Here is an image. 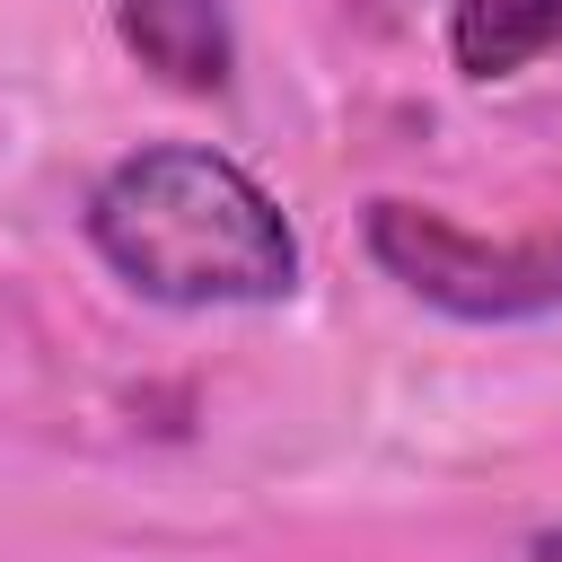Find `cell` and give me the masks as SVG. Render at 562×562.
Wrapping results in <instances>:
<instances>
[{
  "instance_id": "cell-5",
  "label": "cell",
  "mask_w": 562,
  "mask_h": 562,
  "mask_svg": "<svg viewBox=\"0 0 562 562\" xmlns=\"http://www.w3.org/2000/svg\"><path fill=\"white\" fill-rule=\"evenodd\" d=\"M527 562H562V518H553V527H544V536L527 544Z\"/></svg>"
},
{
  "instance_id": "cell-1",
  "label": "cell",
  "mask_w": 562,
  "mask_h": 562,
  "mask_svg": "<svg viewBox=\"0 0 562 562\" xmlns=\"http://www.w3.org/2000/svg\"><path fill=\"white\" fill-rule=\"evenodd\" d=\"M79 237L132 299L184 316L281 307L299 290L290 211L263 193V176H246L228 149L202 140H149L114 158L79 202Z\"/></svg>"
},
{
  "instance_id": "cell-4",
  "label": "cell",
  "mask_w": 562,
  "mask_h": 562,
  "mask_svg": "<svg viewBox=\"0 0 562 562\" xmlns=\"http://www.w3.org/2000/svg\"><path fill=\"white\" fill-rule=\"evenodd\" d=\"M562 44V0H448V61L465 79H518Z\"/></svg>"
},
{
  "instance_id": "cell-2",
  "label": "cell",
  "mask_w": 562,
  "mask_h": 562,
  "mask_svg": "<svg viewBox=\"0 0 562 562\" xmlns=\"http://www.w3.org/2000/svg\"><path fill=\"white\" fill-rule=\"evenodd\" d=\"M360 246L369 263L457 316V325H536V316H562V228H527V237H483L430 202H369L360 220Z\"/></svg>"
},
{
  "instance_id": "cell-3",
  "label": "cell",
  "mask_w": 562,
  "mask_h": 562,
  "mask_svg": "<svg viewBox=\"0 0 562 562\" xmlns=\"http://www.w3.org/2000/svg\"><path fill=\"white\" fill-rule=\"evenodd\" d=\"M114 35L149 79H167L184 97H220L228 70H237L228 0H114Z\"/></svg>"
}]
</instances>
